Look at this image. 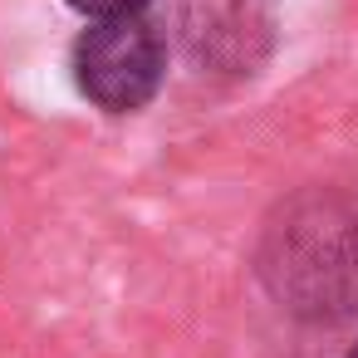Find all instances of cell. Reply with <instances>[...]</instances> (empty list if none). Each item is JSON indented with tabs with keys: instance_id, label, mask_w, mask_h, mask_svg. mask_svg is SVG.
Returning <instances> with one entry per match:
<instances>
[{
	"instance_id": "1",
	"label": "cell",
	"mask_w": 358,
	"mask_h": 358,
	"mask_svg": "<svg viewBox=\"0 0 358 358\" xmlns=\"http://www.w3.org/2000/svg\"><path fill=\"white\" fill-rule=\"evenodd\" d=\"M255 275L280 309L309 324L358 314V192L304 187L260 231Z\"/></svg>"
},
{
	"instance_id": "2",
	"label": "cell",
	"mask_w": 358,
	"mask_h": 358,
	"mask_svg": "<svg viewBox=\"0 0 358 358\" xmlns=\"http://www.w3.org/2000/svg\"><path fill=\"white\" fill-rule=\"evenodd\" d=\"M79 94L103 113H138L167 79V40L148 15H108L79 30L69 50Z\"/></svg>"
},
{
	"instance_id": "3",
	"label": "cell",
	"mask_w": 358,
	"mask_h": 358,
	"mask_svg": "<svg viewBox=\"0 0 358 358\" xmlns=\"http://www.w3.org/2000/svg\"><path fill=\"white\" fill-rule=\"evenodd\" d=\"M172 30L196 74L231 84L255 79L275 50L270 0H177Z\"/></svg>"
},
{
	"instance_id": "4",
	"label": "cell",
	"mask_w": 358,
	"mask_h": 358,
	"mask_svg": "<svg viewBox=\"0 0 358 358\" xmlns=\"http://www.w3.org/2000/svg\"><path fill=\"white\" fill-rule=\"evenodd\" d=\"M79 15H94V20H108V15H143L152 0H64Z\"/></svg>"
},
{
	"instance_id": "5",
	"label": "cell",
	"mask_w": 358,
	"mask_h": 358,
	"mask_svg": "<svg viewBox=\"0 0 358 358\" xmlns=\"http://www.w3.org/2000/svg\"><path fill=\"white\" fill-rule=\"evenodd\" d=\"M343 358H358V343H353V348H348V353H343Z\"/></svg>"
}]
</instances>
